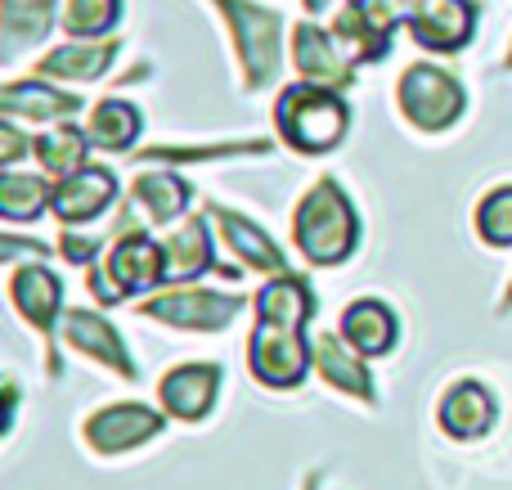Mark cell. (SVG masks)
Here are the masks:
<instances>
[{"instance_id":"cell-19","label":"cell","mask_w":512,"mask_h":490,"mask_svg":"<svg viewBox=\"0 0 512 490\" xmlns=\"http://www.w3.org/2000/svg\"><path fill=\"white\" fill-rule=\"evenodd\" d=\"M207 216L221 225L225 243H230L234 257H239L248 270H261V275H288V261H283L279 243H274L256 221H248L243 212H234V207H221V203L207 207Z\"/></svg>"},{"instance_id":"cell-20","label":"cell","mask_w":512,"mask_h":490,"mask_svg":"<svg viewBox=\"0 0 512 490\" xmlns=\"http://www.w3.org/2000/svg\"><path fill=\"white\" fill-rule=\"evenodd\" d=\"M117 59V41L99 36V41H81V36H68V45H54L41 63H36L32 77L41 81H95L113 68Z\"/></svg>"},{"instance_id":"cell-17","label":"cell","mask_w":512,"mask_h":490,"mask_svg":"<svg viewBox=\"0 0 512 490\" xmlns=\"http://www.w3.org/2000/svg\"><path fill=\"white\" fill-rule=\"evenodd\" d=\"M212 216H185L171 225L162 239V257H167V284H194L207 270H216V248H212Z\"/></svg>"},{"instance_id":"cell-18","label":"cell","mask_w":512,"mask_h":490,"mask_svg":"<svg viewBox=\"0 0 512 490\" xmlns=\"http://www.w3.org/2000/svg\"><path fill=\"white\" fill-rule=\"evenodd\" d=\"M436 419H441V432H445V437H454V441H477V437H486V432L495 428L499 405H495V396H490L481 383L463 378V383H454L450 392L441 396V410H436Z\"/></svg>"},{"instance_id":"cell-34","label":"cell","mask_w":512,"mask_h":490,"mask_svg":"<svg viewBox=\"0 0 512 490\" xmlns=\"http://www.w3.org/2000/svg\"><path fill=\"white\" fill-rule=\"evenodd\" d=\"M301 5L310 9V18H324V23H328V18L342 14V9L351 5V0H301Z\"/></svg>"},{"instance_id":"cell-26","label":"cell","mask_w":512,"mask_h":490,"mask_svg":"<svg viewBox=\"0 0 512 490\" xmlns=\"http://www.w3.org/2000/svg\"><path fill=\"white\" fill-rule=\"evenodd\" d=\"M86 149H90V135L86 131H77L72 122H54L45 135H36L32 158L41 162L54 180H59V176H68V171L86 167Z\"/></svg>"},{"instance_id":"cell-30","label":"cell","mask_w":512,"mask_h":490,"mask_svg":"<svg viewBox=\"0 0 512 490\" xmlns=\"http://www.w3.org/2000/svg\"><path fill=\"white\" fill-rule=\"evenodd\" d=\"M477 234L490 243V248H512V185H499L481 198Z\"/></svg>"},{"instance_id":"cell-27","label":"cell","mask_w":512,"mask_h":490,"mask_svg":"<svg viewBox=\"0 0 512 490\" xmlns=\"http://www.w3.org/2000/svg\"><path fill=\"white\" fill-rule=\"evenodd\" d=\"M50 198H54V185H45L41 176H27V171H14V167L0 176V216L14 225L36 221L50 207Z\"/></svg>"},{"instance_id":"cell-16","label":"cell","mask_w":512,"mask_h":490,"mask_svg":"<svg viewBox=\"0 0 512 490\" xmlns=\"http://www.w3.org/2000/svg\"><path fill=\"white\" fill-rule=\"evenodd\" d=\"M310 360H315V374L324 378L328 387H337V392L355 396V401H364V405L378 401L369 365H364V356L346 338H337V333H310Z\"/></svg>"},{"instance_id":"cell-21","label":"cell","mask_w":512,"mask_h":490,"mask_svg":"<svg viewBox=\"0 0 512 490\" xmlns=\"http://www.w3.org/2000/svg\"><path fill=\"white\" fill-rule=\"evenodd\" d=\"M342 338L351 342L360 356H387L400 338V320L387 302L378 297H360L342 311Z\"/></svg>"},{"instance_id":"cell-36","label":"cell","mask_w":512,"mask_h":490,"mask_svg":"<svg viewBox=\"0 0 512 490\" xmlns=\"http://www.w3.org/2000/svg\"><path fill=\"white\" fill-rule=\"evenodd\" d=\"M504 68H508V72H512V50H508V59H504Z\"/></svg>"},{"instance_id":"cell-15","label":"cell","mask_w":512,"mask_h":490,"mask_svg":"<svg viewBox=\"0 0 512 490\" xmlns=\"http://www.w3.org/2000/svg\"><path fill=\"white\" fill-rule=\"evenodd\" d=\"M0 113L5 117H23V122H72V113H81V95L77 90H63L59 81H41V77H23L9 81L0 90Z\"/></svg>"},{"instance_id":"cell-5","label":"cell","mask_w":512,"mask_h":490,"mask_svg":"<svg viewBox=\"0 0 512 490\" xmlns=\"http://www.w3.org/2000/svg\"><path fill=\"white\" fill-rule=\"evenodd\" d=\"M248 297L243 293H221V288H198V284H171L167 293H153L135 306V315L158 320L167 329L185 333H221L243 315Z\"/></svg>"},{"instance_id":"cell-7","label":"cell","mask_w":512,"mask_h":490,"mask_svg":"<svg viewBox=\"0 0 512 490\" xmlns=\"http://www.w3.org/2000/svg\"><path fill=\"white\" fill-rule=\"evenodd\" d=\"M248 369L256 383L274 387V392L301 387V378L315 369V360H310V338L297 324L256 320L252 342H248Z\"/></svg>"},{"instance_id":"cell-25","label":"cell","mask_w":512,"mask_h":490,"mask_svg":"<svg viewBox=\"0 0 512 490\" xmlns=\"http://www.w3.org/2000/svg\"><path fill=\"white\" fill-rule=\"evenodd\" d=\"M140 131H144V113L135 104H126V99H99L86 117L90 144H99L108 153H126L140 140Z\"/></svg>"},{"instance_id":"cell-28","label":"cell","mask_w":512,"mask_h":490,"mask_svg":"<svg viewBox=\"0 0 512 490\" xmlns=\"http://www.w3.org/2000/svg\"><path fill=\"white\" fill-rule=\"evenodd\" d=\"M122 18V0H63V27L68 36H81V41H99L108 36Z\"/></svg>"},{"instance_id":"cell-8","label":"cell","mask_w":512,"mask_h":490,"mask_svg":"<svg viewBox=\"0 0 512 490\" xmlns=\"http://www.w3.org/2000/svg\"><path fill=\"white\" fill-rule=\"evenodd\" d=\"M9 302H14V311L23 315L45 342H50L45 369H50V378H59L63 365H59V351H54V324H59V315H63V279L54 275L50 266H41V261L18 266L14 275H9Z\"/></svg>"},{"instance_id":"cell-14","label":"cell","mask_w":512,"mask_h":490,"mask_svg":"<svg viewBox=\"0 0 512 490\" xmlns=\"http://www.w3.org/2000/svg\"><path fill=\"white\" fill-rule=\"evenodd\" d=\"M216 392H221V365L212 360H194V365H176L167 378L158 383V396L167 405L171 419L180 423H198L212 414Z\"/></svg>"},{"instance_id":"cell-2","label":"cell","mask_w":512,"mask_h":490,"mask_svg":"<svg viewBox=\"0 0 512 490\" xmlns=\"http://www.w3.org/2000/svg\"><path fill=\"white\" fill-rule=\"evenodd\" d=\"M274 126H279V140L288 144L301 158H319V153H333L337 144L351 131V108H346L342 90L328 86H310V81H292L279 90L274 99Z\"/></svg>"},{"instance_id":"cell-6","label":"cell","mask_w":512,"mask_h":490,"mask_svg":"<svg viewBox=\"0 0 512 490\" xmlns=\"http://www.w3.org/2000/svg\"><path fill=\"white\" fill-rule=\"evenodd\" d=\"M396 104L418 131H450L463 113H468V90L454 72L432 68V63H414L405 68L396 86Z\"/></svg>"},{"instance_id":"cell-31","label":"cell","mask_w":512,"mask_h":490,"mask_svg":"<svg viewBox=\"0 0 512 490\" xmlns=\"http://www.w3.org/2000/svg\"><path fill=\"white\" fill-rule=\"evenodd\" d=\"M77 230H81V225H63L59 248H63V257H68V261H81V266H90L104 239H99V234H77Z\"/></svg>"},{"instance_id":"cell-33","label":"cell","mask_w":512,"mask_h":490,"mask_svg":"<svg viewBox=\"0 0 512 490\" xmlns=\"http://www.w3.org/2000/svg\"><path fill=\"white\" fill-rule=\"evenodd\" d=\"M418 5H423V0H364V9H369L382 27H400Z\"/></svg>"},{"instance_id":"cell-11","label":"cell","mask_w":512,"mask_h":490,"mask_svg":"<svg viewBox=\"0 0 512 490\" xmlns=\"http://www.w3.org/2000/svg\"><path fill=\"white\" fill-rule=\"evenodd\" d=\"M113 203H117V176L108 167L86 162V167L54 180L50 207L63 225H86V221H95V216H104Z\"/></svg>"},{"instance_id":"cell-32","label":"cell","mask_w":512,"mask_h":490,"mask_svg":"<svg viewBox=\"0 0 512 490\" xmlns=\"http://www.w3.org/2000/svg\"><path fill=\"white\" fill-rule=\"evenodd\" d=\"M32 144L36 140H27V135L18 131L14 117H5V122H0V162H5V167H14L18 158H27V153H32Z\"/></svg>"},{"instance_id":"cell-35","label":"cell","mask_w":512,"mask_h":490,"mask_svg":"<svg viewBox=\"0 0 512 490\" xmlns=\"http://www.w3.org/2000/svg\"><path fill=\"white\" fill-rule=\"evenodd\" d=\"M499 311H512V284H508V293H504V302H499Z\"/></svg>"},{"instance_id":"cell-13","label":"cell","mask_w":512,"mask_h":490,"mask_svg":"<svg viewBox=\"0 0 512 490\" xmlns=\"http://www.w3.org/2000/svg\"><path fill=\"white\" fill-rule=\"evenodd\" d=\"M59 333H63V342H68L72 351L99 360V365L113 369L117 378H126V383H135V378H140V369H135V360H131V351H126L122 333H117L104 315H95V311H63V329Z\"/></svg>"},{"instance_id":"cell-24","label":"cell","mask_w":512,"mask_h":490,"mask_svg":"<svg viewBox=\"0 0 512 490\" xmlns=\"http://www.w3.org/2000/svg\"><path fill=\"white\" fill-rule=\"evenodd\" d=\"M54 27V0H5L0 9V41H5V63H14L27 45L45 41Z\"/></svg>"},{"instance_id":"cell-12","label":"cell","mask_w":512,"mask_h":490,"mask_svg":"<svg viewBox=\"0 0 512 490\" xmlns=\"http://www.w3.org/2000/svg\"><path fill=\"white\" fill-rule=\"evenodd\" d=\"M405 27L423 50L454 54L477 32V5H472V0H423V5L405 18Z\"/></svg>"},{"instance_id":"cell-29","label":"cell","mask_w":512,"mask_h":490,"mask_svg":"<svg viewBox=\"0 0 512 490\" xmlns=\"http://www.w3.org/2000/svg\"><path fill=\"white\" fill-rule=\"evenodd\" d=\"M234 153H270V140L203 144V149H171V144H153V149L126 153V158H135V162H207V158H234Z\"/></svg>"},{"instance_id":"cell-10","label":"cell","mask_w":512,"mask_h":490,"mask_svg":"<svg viewBox=\"0 0 512 490\" xmlns=\"http://www.w3.org/2000/svg\"><path fill=\"white\" fill-rule=\"evenodd\" d=\"M167 428V414H158L153 405H140V401H117V405H104L86 419V441L95 455H122V450H135L144 441H153L158 432Z\"/></svg>"},{"instance_id":"cell-3","label":"cell","mask_w":512,"mask_h":490,"mask_svg":"<svg viewBox=\"0 0 512 490\" xmlns=\"http://www.w3.org/2000/svg\"><path fill=\"white\" fill-rule=\"evenodd\" d=\"M212 9H221V18L230 23L243 90H270L283 68V18L252 0H212Z\"/></svg>"},{"instance_id":"cell-9","label":"cell","mask_w":512,"mask_h":490,"mask_svg":"<svg viewBox=\"0 0 512 490\" xmlns=\"http://www.w3.org/2000/svg\"><path fill=\"white\" fill-rule=\"evenodd\" d=\"M292 68H297V77L310 81V86H328V90L355 86V59L315 18L292 27Z\"/></svg>"},{"instance_id":"cell-1","label":"cell","mask_w":512,"mask_h":490,"mask_svg":"<svg viewBox=\"0 0 512 490\" xmlns=\"http://www.w3.org/2000/svg\"><path fill=\"white\" fill-rule=\"evenodd\" d=\"M292 243L310 266H342L360 248V216L333 176L315 180L292 212Z\"/></svg>"},{"instance_id":"cell-23","label":"cell","mask_w":512,"mask_h":490,"mask_svg":"<svg viewBox=\"0 0 512 490\" xmlns=\"http://www.w3.org/2000/svg\"><path fill=\"white\" fill-rule=\"evenodd\" d=\"M252 306H256V320L297 324V329H306L310 315L319 311L315 288H310L301 275H274L270 284H261V293L252 297Z\"/></svg>"},{"instance_id":"cell-22","label":"cell","mask_w":512,"mask_h":490,"mask_svg":"<svg viewBox=\"0 0 512 490\" xmlns=\"http://www.w3.org/2000/svg\"><path fill=\"white\" fill-rule=\"evenodd\" d=\"M131 203L140 207L153 225H171L189 203H194V185H189L180 171L153 167V171H140V176L131 180Z\"/></svg>"},{"instance_id":"cell-4","label":"cell","mask_w":512,"mask_h":490,"mask_svg":"<svg viewBox=\"0 0 512 490\" xmlns=\"http://www.w3.org/2000/svg\"><path fill=\"white\" fill-rule=\"evenodd\" d=\"M158 284H167V257H162V243L144 230H122L104 261H90V293L104 306L153 293Z\"/></svg>"}]
</instances>
